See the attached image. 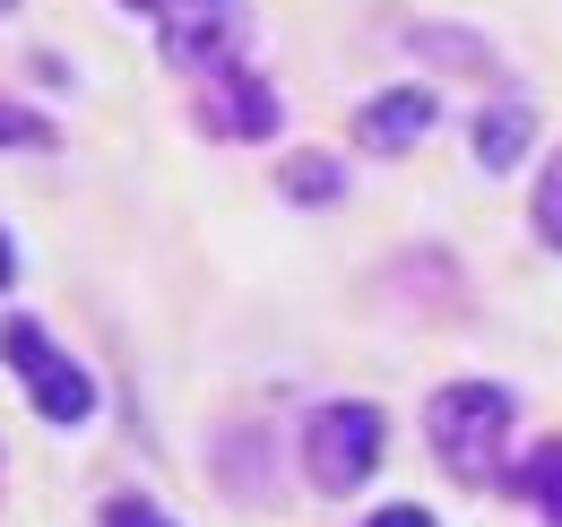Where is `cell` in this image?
I'll return each mask as SVG.
<instances>
[{"instance_id": "obj_1", "label": "cell", "mask_w": 562, "mask_h": 527, "mask_svg": "<svg viewBox=\"0 0 562 527\" xmlns=\"http://www.w3.org/2000/svg\"><path fill=\"white\" fill-rule=\"evenodd\" d=\"M424 433H432V459L459 484H502V450L519 433V397L502 381H441L432 406H424Z\"/></svg>"}, {"instance_id": "obj_2", "label": "cell", "mask_w": 562, "mask_h": 527, "mask_svg": "<svg viewBox=\"0 0 562 527\" xmlns=\"http://www.w3.org/2000/svg\"><path fill=\"white\" fill-rule=\"evenodd\" d=\"M390 450V415L372 406V397H329L312 424H303V467H312V484L338 502V493H363L372 484V467Z\"/></svg>"}, {"instance_id": "obj_3", "label": "cell", "mask_w": 562, "mask_h": 527, "mask_svg": "<svg viewBox=\"0 0 562 527\" xmlns=\"http://www.w3.org/2000/svg\"><path fill=\"white\" fill-rule=\"evenodd\" d=\"M0 363L26 381V397H35V415H44V424L78 433V424L95 415V381L61 355V337L44 329V321H9V329H0Z\"/></svg>"}, {"instance_id": "obj_4", "label": "cell", "mask_w": 562, "mask_h": 527, "mask_svg": "<svg viewBox=\"0 0 562 527\" xmlns=\"http://www.w3.org/2000/svg\"><path fill=\"white\" fill-rule=\"evenodd\" d=\"M191 113H200V131H209V138H278V122H285L278 87H269L251 61L200 69V78H191Z\"/></svg>"}, {"instance_id": "obj_5", "label": "cell", "mask_w": 562, "mask_h": 527, "mask_svg": "<svg viewBox=\"0 0 562 527\" xmlns=\"http://www.w3.org/2000/svg\"><path fill=\"white\" fill-rule=\"evenodd\" d=\"M156 44L182 78H200L216 61H243V0H156Z\"/></svg>"}, {"instance_id": "obj_6", "label": "cell", "mask_w": 562, "mask_h": 527, "mask_svg": "<svg viewBox=\"0 0 562 527\" xmlns=\"http://www.w3.org/2000/svg\"><path fill=\"white\" fill-rule=\"evenodd\" d=\"M432 113H441V96L416 87V78H407V87H381V96L355 113V147H363V156H407V147L432 131Z\"/></svg>"}, {"instance_id": "obj_7", "label": "cell", "mask_w": 562, "mask_h": 527, "mask_svg": "<svg viewBox=\"0 0 562 527\" xmlns=\"http://www.w3.org/2000/svg\"><path fill=\"white\" fill-rule=\"evenodd\" d=\"M528 138H537V113H528V96H502L476 113V165L485 173H510L519 156H528Z\"/></svg>"}, {"instance_id": "obj_8", "label": "cell", "mask_w": 562, "mask_h": 527, "mask_svg": "<svg viewBox=\"0 0 562 527\" xmlns=\"http://www.w3.org/2000/svg\"><path fill=\"white\" fill-rule=\"evenodd\" d=\"M407 53H424V61H441V69H468V78H502V53H493L476 26H407Z\"/></svg>"}, {"instance_id": "obj_9", "label": "cell", "mask_w": 562, "mask_h": 527, "mask_svg": "<svg viewBox=\"0 0 562 527\" xmlns=\"http://www.w3.org/2000/svg\"><path fill=\"white\" fill-rule=\"evenodd\" d=\"M502 484H510L546 527H562V441H537L519 467H502Z\"/></svg>"}, {"instance_id": "obj_10", "label": "cell", "mask_w": 562, "mask_h": 527, "mask_svg": "<svg viewBox=\"0 0 562 527\" xmlns=\"http://www.w3.org/2000/svg\"><path fill=\"white\" fill-rule=\"evenodd\" d=\"M278 191L294 199V208H338V199H347V165L303 147V156H285V165H278Z\"/></svg>"}, {"instance_id": "obj_11", "label": "cell", "mask_w": 562, "mask_h": 527, "mask_svg": "<svg viewBox=\"0 0 562 527\" xmlns=\"http://www.w3.org/2000/svg\"><path fill=\"white\" fill-rule=\"evenodd\" d=\"M528 225H537L546 251H562V147L546 156V173H537V191H528Z\"/></svg>"}, {"instance_id": "obj_12", "label": "cell", "mask_w": 562, "mask_h": 527, "mask_svg": "<svg viewBox=\"0 0 562 527\" xmlns=\"http://www.w3.org/2000/svg\"><path fill=\"white\" fill-rule=\"evenodd\" d=\"M95 527H182V519H165L147 493H104V511H95Z\"/></svg>"}, {"instance_id": "obj_13", "label": "cell", "mask_w": 562, "mask_h": 527, "mask_svg": "<svg viewBox=\"0 0 562 527\" xmlns=\"http://www.w3.org/2000/svg\"><path fill=\"white\" fill-rule=\"evenodd\" d=\"M53 122H44V113H26V104H9V96H0V147H53Z\"/></svg>"}, {"instance_id": "obj_14", "label": "cell", "mask_w": 562, "mask_h": 527, "mask_svg": "<svg viewBox=\"0 0 562 527\" xmlns=\"http://www.w3.org/2000/svg\"><path fill=\"white\" fill-rule=\"evenodd\" d=\"M363 527H441V519H432V511H424V502H390V511H381V519H363Z\"/></svg>"}, {"instance_id": "obj_15", "label": "cell", "mask_w": 562, "mask_h": 527, "mask_svg": "<svg viewBox=\"0 0 562 527\" xmlns=\"http://www.w3.org/2000/svg\"><path fill=\"white\" fill-rule=\"evenodd\" d=\"M9 285H18V243L0 234V294H9Z\"/></svg>"}, {"instance_id": "obj_16", "label": "cell", "mask_w": 562, "mask_h": 527, "mask_svg": "<svg viewBox=\"0 0 562 527\" xmlns=\"http://www.w3.org/2000/svg\"><path fill=\"white\" fill-rule=\"evenodd\" d=\"M122 9H139V18H147V9H156V0H122Z\"/></svg>"}, {"instance_id": "obj_17", "label": "cell", "mask_w": 562, "mask_h": 527, "mask_svg": "<svg viewBox=\"0 0 562 527\" xmlns=\"http://www.w3.org/2000/svg\"><path fill=\"white\" fill-rule=\"evenodd\" d=\"M9 9H18V0H0V18H9Z\"/></svg>"}]
</instances>
